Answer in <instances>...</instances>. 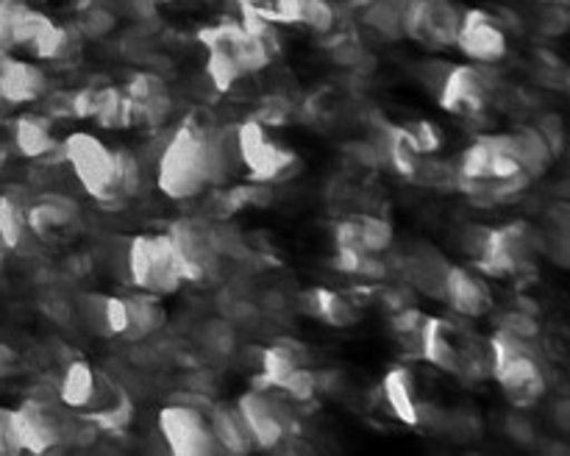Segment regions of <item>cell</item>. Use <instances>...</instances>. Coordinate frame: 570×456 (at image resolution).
I'll use <instances>...</instances> for the list:
<instances>
[{
    "mask_svg": "<svg viewBox=\"0 0 570 456\" xmlns=\"http://www.w3.org/2000/svg\"><path fill=\"white\" fill-rule=\"evenodd\" d=\"M209 423L215 432L217 445L223 454H250L254 450V439H250L248 428H245L243 417H239L237 406L234 404H215L209 406Z\"/></svg>",
    "mask_w": 570,
    "mask_h": 456,
    "instance_id": "20",
    "label": "cell"
},
{
    "mask_svg": "<svg viewBox=\"0 0 570 456\" xmlns=\"http://www.w3.org/2000/svg\"><path fill=\"white\" fill-rule=\"evenodd\" d=\"M406 131H410L412 142H415V148L421 150L423 156H432L443 148V133H440V128L434 126L432 120L410 122V126H406Z\"/></svg>",
    "mask_w": 570,
    "mask_h": 456,
    "instance_id": "28",
    "label": "cell"
},
{
    "mask_svg": "<svg viewBox=\"0 0 570 456\" xmlns=\"http://www.w3.org/2000/svg\"><path fill=\"white\" fill-rule=\"evenodd\" d=\"M306 300H309L306 306H309L312 315L326 323V326L348 328L360 320V304H354L351 295L337 293V289L317 287L306 295Z\"/></svg>",
    "mask_w": 570,
    "mask_h": 456,
    "instance_id": "22",
    "label": "cell"
},
{
    "mask_svg": "<svg viewBox=\"0 0 570 456\" xmlns=\"http://www.w3.org/2000/svg\"><path fill=\"white\" fill-rule=\"evenodd\" d=\"M417 343L423 359L449 376L479 378L490 373V345L479 343L460 323L445 317H423Z\"/></svg>",
    "mask_w": 570,
    "mask_h": 456,
    "instance_id": "2",
    "label": "cell"
},
{
    "mask_svg": "<svg viewBox=\"0 0 570 456\" xmlns=\"http://www.w3.org/2000/svg\"><path fill=\"white\" fill-rule=\"evenodd\" d=\"M289 115H293V103H289L284 95H271V98L262 100V106L256 109V120L267 122L271 128H282L284 122L289 120Z\"/></svg>",
    "mask_w": 570,
    "mask_h": 456,
    "instance_id": "30",
    "label": "cell"
},
{
    "mask_svg": "<svg viewBox=\"0 0 570 456\" xmlns=\"http://www.w3.org/2000/svg\"><path fill=\"white\" fill-rule=\"evenodd\" d=\"M72 3H81V6H87V3H89V0H72Z\"/></svg>",
    "mask_w": 570,
    "mask_h": 456,
    "instance_id": "33",
    "label": "cell"
},
{
    "mask_svg": "<svg viewBox=\"0 0 570 456\" xmlns=\"http://www.w3.org/2000/svg\"><path fill=\"white\" fill-rule=\"evenodd\" d=\"M271 20L284 26H304L315 33H328L337 22L328 0H271Z\"/></svg>",
    "mask_w": 570,
    "mask_h": 456,
    "instance_id": "17",
    "label": "cell"
},
{
    "mask_svg": "<svg viewBox=\"0 0 570 456\" xmlns=\"http://www.w3.org/2000/svg\"><path fill=\"white\" fill-rule=\"evenodd\" d=\"M490 345V376L499 381L507 398L515 406H532L549 393V378H546L543 361L532 350L529 339L515 334L499 331L488 339Z\"/></svg>",
    "mask_w": 570,
    "mask_h": 456,
    "instance_id": "1",
    "label": "cell"
},
{
    "mask_svg": "<svg viewBox=\"0 0 570 456\" xmlns=\"http://www.w3.org/2000/svg\"><path fill=\"white\" fill-rule=\"evenodd\" d=\"M462 9L454 0H406L404 37L423 48H454Z\"/></svg>",
    "mask_w": 570,
    "mask_h": 456,
    "instance_id": "9",
    "label": "cell"
},
{
    "mask_svg": "<svg viewBox=\"0 0 570 456\" xmlns=\"http://www.w3.org/2000/svg\"><path fill=\"white\" fill-rule=\"evenodd\" d=\"M384 400H387L390 412L399 417L406 426H417L423 420V406L417 398L415 378H412L410 367H390L387 376L382 381Z\"/></svg>",
    "mask_w": 570,
    "mask_h": 456,
    "instance_id": "18",
    "label": "cell"
},
{
    "mask_svg": "<svg viewBox=\"0 0 570 456\" xmlns=\"http://www.w3.org/2000/svg\"><path fill=\"white\" fill-rule=\"evenodd\" d=\"M167 237H170L178 261H181L184 281L200 284L215 272L220 250H217L209 226L193 220V217H184V220H176L167 228Z\"/></svg>",
    "mask_w": 570,
    "mask_h": 456,
    "instance_id": "12",
    "label": "cell"
},
{
    "mask_svg": "<svg viewBox=\"0 0 570 456\" xmlns=\"http://www.w3.org/2000/svg\"><path fill=\"white\" fill-rule=\"evenodd\" d=\"M61 161H67L72 176L83 187V192L92 195L100 204L120 200L117 195V161L115 148L106 145L89 131H72L59 142Z\"/></svg>",
    "mask_w": 570,
    "mask_h": 456,
    "instance_id": "3",
    "label": "cell"
},
{
    "mask_svg": "<svg viewBox=\"0 0 570 456\" xmlns=\"http://www.w3.org/2000/svg\"><path fill=\"white\" fill-rule=\"evenodd\" d=\"M234 406H237L239 417H243L245 428H248L250 439H254V448L273 450L278 448L284 439L293 437V412L284 404L282 395L273 393V387L245 389V393L234 400Z\"/></svg>",
    "mask_w": 570,
    "mask_h": 456,
    "instance_id": "6",
    "label": "cell"
},
{
    "mask_svg": "<svg viewBox=\"0 0 570 456\" xmlns=\"http://www.w3.org/2000/svg\"><path fill=\"white\" fill-rule=\"evenodd\" d=\"M360 239L367 254H384L393 248V226L384 217H360Z\"/></svg>",
    "mask_w": 570,
    "mask_h": 456,
    "instance_id": "26",
    "label": "cell"
},
{
    "mask_svg": "<svg viewBox=\"0 0 570 456\" xmlns=\"http://www.w3.org/2000/svg\"><path fill=\"white\" fill-rule=\"evenodd\" d=\"M454 48H460V53L473 65H495L510 53V33L504 22L484 9H465Z\"/></svg>",
    "mask_w": 570,
    "mask_h": 456,
    "instance_id": "11",
    "label": "cell"
},
{
    "mask_svg": "<svg viewBox=\"0 0 570 456\" xmlns=\"http://www.w3.org/2000/svg\"><path fill=\"white\" fill-rule=\"evenodd\" d=\"M115 28V14L104 6H83L81 22H78V33L87 37H106Z\"/></svg>",
    "mask_w": 570,
    "mask_h": 456,
    "instance_id": "29",
    "label": "cell"
},
{
    "mask_svg": "<svg viewBox=\"0 0 570 456\" xmlns=\"http://www.w3.org/2000/svg\"><path fill=\"white\" fill-rule=\"evenodd\" d=\"M56 393H59L61 406L76 412H87L89 417L98 409H104V406H109L122 389L115 387V384L109 381V376L100 373L98 367H92L83 359H76L61 370V381Z\"/></svg>",
    "mask_w": 570,
    "mask_h": 456,
    "instance_id": "13",
    "label": "cell"
},
{
    "mask_svg": "<svg viewBox=\"0 0 570 456\" xmlns=\"http://www.w3.org/2000/svg\"><path fill=\"white\" fill-rule=\"evenodd\" d=\"M122 92H126L131 100H148V98H154V95L167 92V87H165V81L156 76V72L139 70V72H134V76H128Z\"/></svg>",
    "mask_w": 570,
    "mask_h": 456,
    "instance_id": "27",
    "label": "cell"
},
{
    "mask_svg": "<svg viewBox=\"0 0 570 456\" xmlns=\"http://www.w3.org/2000/svg\"><path fill=\"white\" fill-rule=\"evenodd\" d=\"M126 309H128V328L122 334V339L128 343H139V339L150 337V334L159 331L165 326V306H161V298L154 293H142L139 289L137 295H126Z\"/></svg>",
    "mask_w": 570,
    "mask_h": 456,
    "instance_id": "21",
    "label": "cell"
},
{
    "mask_svg": "<svg viewBox=\"0 0 570 456\" xmlns=\"http://www.w3.org/2000/svg\"><path fill=\"white\" fill-rule=\"evenodd\" d=\"M115 161H117V195L120 200L134 198L142 187V176H145V165L134 150L126 148H115Z\"/></svg>",
    "mask_w": 570,
    "mask_h": 456,
    "instance_id": "25",
    "label": "cell"
},
{
    "mask_svg": "<svg viewBox=\"0 0 570 456\" xmlns=\"http://www.w3.org/2000/svg\"><path fill=\"white\" fill-rule=\"evenodd\" d=\"M78 217V204L67 195L42 192L26 206V226L33 239H53L56 234L72 226Z\"/></svg>",
    "mask_w": 570,
    "mask_h": 456,
    "instance_id": "16",
    "label": "cell"
},
{
    "mask_svg": "<svg viewBox=\"0 0 570 456\" xmlns=\"http://www.w3.org/2000/svg\"><path fill=\"white\" fill-rule=\"evenodd\" d=\"M9 426L20 454H48L61 439L76 437L70 417L45 400H26L9 409Z\"/></svg>",
    "mask_w": 570,
    "mask_h": 456,
    "instance_id": "7",
    "label": "cell"
},
{
    "mask_svg": "<svg viewBox=\"0 0 570 456\" xmlns=\"http://www.w3.org/2000/svg\"><path fill=\"white\" fill-rule=\"evenodd\" d=\"M404 9L406 0H367L365 3V26L384 39L404 37Z\"/></svg>",
    "mask_w": 570,
    "mask_h": 456,
    "instance_id": "23",
    "label": "cell"
},
{
    "mask_svg": "<svg viewBox=\"0 0 570 456\" xmlns=\"http://www.w3.org/2000/svg\"><path fill=\"white\" fill-rule=\"evenodd\" d=\"M128 278L142 293L173 295L184 284L181 261L167 234H134L126 248Z\"/></svg>",
    "mask_w": 570,
    "mask_h": 456,
    "instance_id": "4",
    "label": "cell"
},
{
    "mask_svg": "<svg viewBox=\"0 0 570 456\" xmlns=\"http://www.w3.org/2000/svg\"><path fill=\"white\" fill-rule=\"evenodd\" d=\"M234 137H237L239 165L248 170L250 181H282V178L287 176V172H293L295 165H298L295 150L287 148L284 142H278V139L273 137L271 126L256 120V117L234 126Z\"/></svg>",
    "mask_w": 570,
    "mask_h": 456,
    "instance_id": "5",
    "label": "cell"
},
{
    "mask_svg": "<svg viewBox=\"0 0 570 456\" xmlns=\"http://www.w3.org/2000/svg\"><path fill=\"white\" fill-rule=\"evenodd\" d=\"M440 109L454 117H479L490 103V81L482 65H451L438 87Z\"/></svg>",
    "mask_w": 570,
    "mask_h": 456,
    "instance_id": "10",
    "label": "cell"
},
{
    "mask_svg": "<svg viewBox=\"0 0 570 456\" xmlns=\"http://www.w3.org/2000/svg\"><path fill=\"white\" fill-rule=\"evenodd\" d=\"M26 206L14 195H0V245L6 250H17L31 237L26 226Z\"/></svg>",
    "mask_w": 570,
    "mask_h": 456,
    "instance_id": "24",
    "label": "cell"
},
{
    "mask_svg": "<svg viewBox=\"0 0 570 456\" xmlns=\"http://www.w3.org/2000/svg\"><path fill=\"white\" fill-rule=\"evenodd\" d=\"M48 115H20L14 120V148L26 159H50L59 153V139Z\"/></svg>",
    "mask_w": 570,
    "mask_h": 456,
    "instance_id": "19",
    "label": "cell"
},
{
    "mask_svg": "<svg viewBox=\"0 0 570 456\" xmlns=\"http://www.w3.org/2000/svg\"><path fill=\"white\" fill-rule=\"evenodd\" d=\"M499 328H504V331L515 334V337H521V339H529V343H532V339L540 334L538 320H534L532 315H527L523 309H515V311H507V315H501Z\"/></svg>",
    "mask_w": 570,
    "mask_h": 456,
    "instance_id": "31",
    "label": "cell"
},
{
    "mask_svg": "<svg viewBox=\"0 0 570 456\" xmlns=\"http://www.w3.org/2000/svg\"><path fill=\"white\" fill-rule=\"evenodd\" d=\"M50 81L48 72L28 59H14V56H0V98L6 106H26L39 103L48 95Z\"/></svg>",
    "mask_w": 570,
    "mask_h": 456,
    "instance_id": "14",
    "label": "cell"
},
{
    "mask_svg": "<svg viewBox=\"0 0 570 456\" xmlns=\"http://www.w3.org/2000/svg\"><path fill=\"white\" fill-rule=\"evenodd\" d=\"M443 300L451 304V309L460 311L462 317H484L493 309V293L484 276L462 265H449L443 278Z\"/></svg>",
    "mask_w": 570,
    "mask_h": 456,
    "instance_id": "15",
    "label": "cell"
},
{
    "mask_svg": "<svg viewBox=\"0 0 570 456\" xmlns=\"http://www.w3.org/2000/svg\"><path fill=\"white\" fill-rule=\"evenodd\" d=\"M159 434L176 456L223 454L212 432L209 415L193 404H170L159 412Z\"/></svg>",
    "mask_w": 570,
    "mask_h": 456,
    "instance_id": "8",
    "label": "cell"
},
{
    "mask_svg": "<svg viewBox=\"0 0 570 456\" xmlns=\"http://www.w3.org/2000/svg\"><path fill=\"white\" fill-rule=\"evenodd\" d=\"M3 454H20V450H17L14 437H11L9 409H0V456Z\"/></svg>",
    "mask_w": 570,
    "mask_h": 456,
    "instance_id": "32",
    "label": "cell"
}]
</instances>
